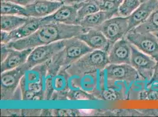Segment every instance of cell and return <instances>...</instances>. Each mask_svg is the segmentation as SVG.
<instances>
[{
  "label": "cell",
  "instance_id": "30",
  "mask_svg": "<svg viewBox=\"0 0 158 117\" xmlns=\"http://www.w3.org/2000/svg\"><path fill=\"white\" fill-rule=\"evenodd\" d=\"M148 1V0H140V1L141 3H143V2H145Z\"/></svg>",
  "mask_w": 158,
  "mask_h": 117
},
{
  "label": "cell",
  "instance_id": "23",
  "mask_svg": "<svg viewBox=\"0 0 158 117\" xmlns=\"http://www.w3.org/2000/svg\"><path fill=\"white\" fill-rule=\"evenodd\" d=\"M100 10L113 13L114 16H118V8L123 0H97Z\"/></svg>",
  "mask_w": 158,
  "mask_h": 117
},
{
  "label": "cell",
  "instance_id": "2",
  "mask_svg": "<svg viewBox=\"0 0 158 117\" xmlns=\"http://www.w3.org/2000/svg\"><path fill=\"white\" fill-rule=\"evenodd\" d=\"M109 64L108 52L94 50L68 66L65 72L70 76H84L102 70Z\"/></svg>",
  "mask_w": 158,
  "mask_h": 117
},
{
  "label": "cell",
  "instance_id": "22",
  "mask_svg": "<svg viewBox=\"0 0 158 117\" xmlns=\"http://www.w3.org/2000/svg\"><path fill=\"white\" fill-rule=\"evenodd\" d=\"M141 4L140 0H123L118 8V15L128 17Z\"/></svg>",
  "mask_w": 158,
  "mask_h": 117
},
{
  "label": "cell",
  "instance_id": "8",
  "mask_svg": "<svg viewBox=\"0 0 158 117\" xmlns=\"http://www.w3.org/2000/svg\"><path fill=\"white\" fill-rule=\"evenodd\" d=\"M47 24L44 18L28 17L26 22L12 32L1 31V43L8 44L10 42L24 39L35 32L40 28Z\"/></svg>",
  "mask_w": 158,
  "mask_h": 117
},
{
  "label": "cell",
  "instance_id": "7",
  "mask_svg": "<svg viewBox=\"0 0 158 117\" xmlns=\"http://www.w3.org/2000/svg\"><path fill=\"white\" fill-rule=\"evenodd\" d=\"M98 29L113 45L114 42L125 37L129 31L128 17L115 16L106 20Z\"/></svg>",
  "mask_w": 158,
  "mask_h": 117
},
{
  "label": "cell",
  "instance_id": "11",
  "mask_svg": "<svg viewBox=\"0 0 158 117\" xmlns=\"http://www.w3.org/2000/svg\"><path fill=\"white\" fill-rule=\"evenodd\" d=\"M131 53V43L125 37L119 39L108 51L109 64H130Z\"/></svg>",
  "mask_w": 158,
  "mask_h": 117
},
{
  "label": "cell",
  "instance_id": "32",
  "mask_svg": "<svg viewBox=\"0 0 158 117\" xmlns=\"http://www.w3.org/2000/svg\"></svg>",
  "mask_w": 158,
  "mask_h": 117
},
{
  "label": "cell",
  "instance_id": "21",
  "mask_svg": "<svg viewBox=\"0 0 158 117\" xmlns=\"http://www.w3.org/2000/svg\"><path fill=\"white\" fill-rule=\"evenodd\" d=\"M1 14L27 17L26 9L25 7L7 1H1Z\"/></svg>",
  "mask_w": 158,
  "mask_h": 117
},
{
  "label": "cell",
  "instance_id": "26",
  "mask_svg": "<svg viewBox=\"0 0 158 117\" xmlns=\"http://www.w3.org/2000/svg\"><path fill=\"white\" fill-rule=\"evenodd\" d=\"M35 0H1V1H7V2H11L19 4L22 6H27L30 4H31Z\"/></svg>",
  "mask_w": 158,
  "mask_h": 117
},
{
  "label": "cell",
  "instance_id": "19",
  "mask_svg": "<svg viewBox=\"0 0 158 117\" xmlns=\"http://www.w3.org/2000/svg\"><path fill=\"white\" fill-rule=\"evenodd\" d=\"M77 7V22L78 25L81 20L86 17L100 11L97 0H86L76 4Z\"/></svg>",
  "mask_w": 158,
  "mask_h": 117
},
{
  "label": "cell",
  "instance_id": "4",
  "mask_svg": "<svg viewBox=\"0 0 158 117\" xmlns=\"http://www.w3.org/2000/svg\"><path fill=\"white\" fill-rule=\"evenodd\" d=\"M125 38L139 51L151 56L156 60H158V38L155 33L129 31L126 33Z\"/></svg>",
  "mask_w": 158,
  "mask_h": 117
},
{
  "label": "cell",
  "instance_id": "25",
  "mask_svg": "<svg viewBox=\"0 0 158 117\" xmlns=\"http://www.w3.org/2000/svg\"><path fill=\"white\" fill-rule=\"evenodd\" d=\"M102 96L105 100L114 101L118 97L117 92L112 90H105L102 92Z\"/></svg>",
  "mask_w": 158,
  "mask_h": 117
},
{
  "label": "cell",
  "instance_id": "1",
  "mask_svg": "<svg viewBox=\"0 0 158 117\" xmlns=\"http://www.w3.org/2000/svg\"><path fill=\"white\" fill-rule=\"evenodd\" d=\"M86 30L79 25L49 23L43 25L30 36L10 42L7 45L8 47L17 50L34 48L76 37Z\"/></svg>",
  "mask_w": 158,
  "mask_h": 117
},
{
  "label": "cell",
  "instance_id": "15",
  "mask_svg": "<svg viewBox=\"0 0 158 117\" xmlns=\"http://www.w3.org/2000/svg\"><path fill=\"white\" fill-rule=\"evenodd\" d=\"M158 7V0H148L141 3L140 6L128 17L129 31L143 23Z\"/></svg>",
  "mask_w": 158,
  "mask_h": 117
},
{
  "label": "cell",
  "instance_id": "9",
  "mask_svg": "<svg viewBox=\"0 0 158 117\" xmlns=\"http://www.w3.org/2000/svg\"><path fill=\"white\" fill-rule=\"evenodd\" d=\"M131 65L137 70L140 77L144 79H152L153 76L156 60L151 56L139 51L131 44Z\"/></svg>",
  "mask_w": 158,
  "mask_h": 117
},
{
  "label": "cell",
  "instance_id": "10",
  "mask_svg": "<svg viewBox=\"0 0 158 117\" xmlns=\"http://www.w3.org/2000/svg\"><path fill=\"white\" fill-rule=\"evenodd\" d=\"M105 69L106 77L109 80L133 82L140 77L131 64H109Z\"/></svg>",
  "mask_w": 158,
  "mask_h": 117
},
{
  "label": "cell",
  "instance_id": "28",
  "mask_svg": "<svg viewBox=\"0 0 158 117\" xmlns=\"http://www.w3.org/2000/svg\"><path fill=\"white\" fill-rule=\"evenodd\" d=\"M61 2L64 5H76L79 3H81L86 0H56Z\"/></svg>",
  "mask_w": 158,
  "mask_h": 117
},
{
  "label": "cell",
  "instance_id": "27",
  "mask_svg": "<svg viewBox=\"0 0 158 117\" xmlns=\"http://www.w3.org/2000/svg\"><path fill=\"white\" fill-rule=\"evenodd\" d=\"M10 47H8L7 44L1 43V62L3 61L7 57L8 53L10 52Z\"/></svg>",
  "mask_w": 158,
  "mask_h": 117
},
{
  "label": "cell",
  "instance_id": "18",
  "mask_svg": "<svg viewBox=\"0 0 158 117\" xmlns=\"http://www.w3.org/2000/svg\"><path fill=\"white\" fill-rule=\"evenodd\" d=\"M28 17L20 15H1V30L8 32H12L23 25Z\"/></svg>",
  "mask_w": 158,
  "mask_h": 117
},
{
  "label": "cell",
  "instance_id": "20",
  "mask_svg": "<svg viewBox=\"0 0 158 117\" xmlns=\"http://www.w3.org/2000/svg\"><path fill=\"white\" fill-rule=\"evenodd\" d=\"M131 31L138 32H158V7L143 23Z\"/></svg>",
  "mask_w": 158,
  "mask_h": 117
},
{
  "label": "cell",
  "instance_id": "12",
  "mask_svg": "<svg viewBox=\"0 0 158 117\" xmlns=\"http://www.w3.org/2000/svg\"><path fill=\"white\" fill-rule=\"evenodd\" d=\"M63 5L58 1L35 0L31 4L25 6L27 17L44 18L56 12Z\"/></svg>",
  "mask_w": 158,
  "mask_h": 117
},
{
  "label": "cell",
  "instance_id": "3",
  "mask_svg": "<svg viewBox=\"0 0 158 117\" xmlns=\"http://www.w3.org/2000/svg\"><path fill=\"white\" fill-rule=\"evenodd\" d=\"M28 70L29 69L25 63L13 70L1 73V99L2 100H15L21 80Z\"/></svg>",
  "mask_w": 158,
  "mask_h": 117
},
{
  "label": "cell",
  "instance_id": "16",
  "mask_svg": "<svg viewBox=\"0 0 158 117\" xmlns=\"http://www.w3.org/2000/svg\"><path fill=\"white\" fill-rule=\"evenodd\" d=\"M34 48H28L23 50L14 49L10 47L7 57L1 62V72L13 70L25 64L30 54Z\"/></svg>",
  "mask_w": 158,
  "mask_h": 117
},
{
  "label": "cell",
  "instance_id": "17",
  "mask_svg": "<svg viewBox=\"0 0 158 117\" xmlns=\"http://www.w3.org/2000/svg\"><path fill=\"white\" fill-rule=\"evenodd\" d=\"M113 17H115L113 13L100 10L86 17L80 21L79 25L85 29L98 28L106 20Z\"/></svg>",
  "mask_w": 158,
  "mask_h": 117
},
{
  "label": "cell",
  "instance_id": "13",
  "mask_svg": "<svg viewBox=\"0 0 158 117\" xmlns=\"http://www.w3.org/2000/svg\"><path fill=\"white\" fill-rule=\"evenodd\" d=\"M85 42L93 50L108 52L112 44L98 29H89L76 36Z\"/></svg>",
  "mask_w": 158,
  "mask_h": 117
},
{
  "label": "cell",
  "instance_id": "29",
  "mask_svg": "<svg viewBox=\"0 0 158 117\" xmlns=\"http://www.w3.org/2000/svg\"><path fill=\"white\" fill-rule=\"evenodd\" d=\"M152 80L153 81H154V80L158 81V59L156 60V65L155 67V72H154V74H153V76L152 77Z\"/></svg>",
  "mask_w": 158,
  "mask_h": 117
},
{
  "label": "cell",
  "instance_id": "31",
  "mask_svg": "<svg viewBox=\"0 0 158 117\" xmlns=\"http://www.w3.org/2000/svg\"><path fill=\"white\" fill-rule=\"evenodd\" d=\"M50 1H56V0H50Z\"/></svg>",
  "mask_w": 158,
  "mask_h": 117
},
{
  "label": "cell",
  "instance_id": "24",
  "mask_svg": "<svg viewBox=\"0 0 158 117\" xmlns=\"http://www.w3.org/2000/svg\"><path fill=\"white\" fill-rule=\"evenodd\" d=\"M79 114L78 110H53V115L56 116H76Z\"/></svg>",
  "mask_w": 158,
  "mask_h": 117
},
{
  "label": "cell",
  "instance_id": "5",
  "mask_svg": "<svg viewBox=\"0 0 158 117\" xmlns=\"http://www.w3.org/2000/svg\"><path fill=\"white\" fill-rule=\"evenodd\" d=\"M64 47V40H62L50 44L34 47L26 63L29 70L36 66L43 65L50 61L55 55L62 51Z\"/></svg>",
  "mask_w": 158,
  "mask_h": 117
},
{
  "label": "cell",
  "instance_id": "6",
  "mask_svg": "<svg viewBox=\"0 0 158 117\" xmlns=\"http://www.w3.org/2000/svg\"><path fill=\"white\" fill-rule=\"evenodd\" d=\"M93 51L94 50L85 42L76 36L64 39V47L60 52L63 59V67L61 70H65L68 66Z\"/></svg>",
  "mask_w": 158,
  "mask_h": 117
},
{
  "label": "cell",
  "instance_id": "14",
  "mask_svg": "<svg viewBox=\"0 0 158 117\" xmlns=\"http://www.w3.org/2000/svg\"><path fill=\"white\" fill-rule=\"evenodd\" d=\"M46 24L60 23L66 25H78L77 7L76 5H64L54 13L44 17Z\"/></svg>",
  "mask_w": 158,
  "mask_h": 117
}]
</instances>
